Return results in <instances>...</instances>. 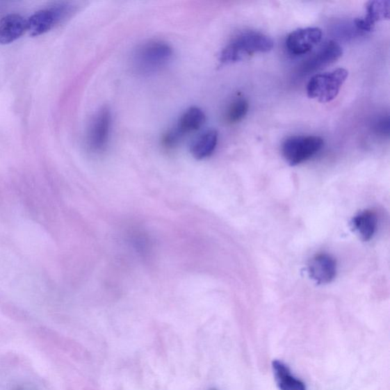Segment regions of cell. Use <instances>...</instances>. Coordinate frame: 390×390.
Returning <instances> with one entry per match:
<instances>
[{
	"mask_svg": "<svg viewBox=\"0 0 390 390\" xmlns=\"http://www.w3.org/2000/svg\"><path fill=\"white\" fill-rule=\"evenodd\" d=\"M307 268L310 277L317 284H329L335 279L336 276V261L328 254H316L309 260Z\"/></svg>",
	"mask_w": 390,
	"mask_h": 390,
	"instance_id": "ba28073f",
	"label": "cell"
},
{
	"mask_svg": "<svg viewBox=\"0 0 390 390\" xmlns=\"http://www.w3.org/2000/svg\"><path fill=\"white\" fill-rule=\"evenodd\" d=\"M71 13V8L61 5L36 12L26 20L27 31L31 36L42 35L52 29Z\"/></svg>",
	"mask_w": 390,
	"mask_h": 390,
	"instance_id": "5b68a950",
	"label": "cell"
},
{
	"mask_svg": "<svg viewBox=\"0 0 390 390\" xmlns=\"http://www.w3.org/2000/svg\"><path fill=\"white\" fill-rule=\"evenodd\" d=\"M27 31V22L19 14L6 15L0 20V44H8L17 41Z\"/></svg>",
	"mask_w": 390,
	"mask_h": 390,
	"instance_id": "30bf717a",
	"label": "cell"
},
{
	"mask_svg": "<svg viewBox=\"0 0 390 390\" xmlns=\"http://www.w3.org/2000/svg\"><path fill=\"white\" fill-rule=\"evenodd\" d=\"M324 146V140L314 135H299L286 138L282 145L284 160L294 166L304 163L319 153Z\"/></svg>",
	"mask_w": 390,
	"mask_h": 390,
	"instance_id": "277c9868",
	"label": "cell"
},
{
	"mask_svg": "<svg viewBox=\"0 0 390 390\" xmlns=\"http://www.w3.org/2000/svg\"><path fill=\"white\" fill-rule=\"evenodd\" d=\"M111 114L107 108L100 109L91 122L87 143L94 154H101L106 150L110 137Z\"/></svg>",
	"mask_w": 390,
	"mask_h": 390,
	"instance_id": "8992f818",
	"label": "cell"
},
{
	"mask_svg": "<svg viewBox=\"0 0 390 390\" xmlns=\"http://www.w3.org/2000/svg\"><path fill=\"white\" fill-rule=\"evenodd\" d=\"M173 57L172 47L160 40H151L134 51L131 63L138 74L150 75L165 67Z\"/></svg>",
	"mask_w": 390,
	"mask_h": 390,
	"instance_id": "7a4b0ae2",
	"label": "cell"
},
{
	"mask_svg": "<svg viewBox=\"0 0 390 390\" xmlns=\"http://www.w3.org/2000/svg\"><path fill=\"white\" fill-rule=\"evenodd\" d=\"M204 122V111L200 108L190 107L181 115L176 129L182 136L198 131Z\"/></svg>",
	"mask_w": 390,
	"mask_h": 390,
	"instance_id": "5bb4252c",
	"label": "cell"
},
{
	"mask_svg": "<svg viewBox=\"0 0 390 390\" xmlns=\"http://www.w3.org/2000/svg\"><path fill=\"white\" fill-rule=\"evenodd\" d=\"M377 225V213L369 210L358 213L352 220L353 228L364 241H371L375 235Z\"/></svg>",
	"mask_w": 390,
	"mask_h": 390,
	"instance_id": "7c38bea8",
	"label": "cell"
},
{
	"mask_svg": "<svg viewBox=\"0 0 390 390\" xmlns=\"http://www.w3.org/2000/svg\"><path fill=\"white\" fill-rule=\"evenodd\" d=\"M389 19V2L384 0L371 1L367 5V14L355 19L356 27L364 31H371L377 22Z\"/></svg>",
	"mask_w": 390,
	"mask_h": 390,
	"instance_id": "8fae6325",
	"label": "cell"
},
{
	"mask_svg": "<svg viewBox=\"0 0 390 390\" xmlns=\"http://www.w3.org/2000/svg\"><path fill=\"white\" fill-rule=\"evenodd\" d=\"M250 109L249 101L245 98H237L231 103L226 113V121L230 124L243 120Z\"/></svg>",
	"mask_w": 390,
	"mask_h": 390,
	"instance_id": "2e32d148",
	"label": "cell"
},
{
	"mask_svg": "<svg viewBox=\"0 0 390 390\" xmlns=\"http://www.w3.org/2000/svg\"><path fill=\"white\" fill-rule=\"evenodd\" d=\"M218 143V133L215 130H209L203 133L195 141L190 152L197 160H203L212 155Z\"/></svg>",
	"mask_w": 390,
	"mask_h": 390,
	"instance_id": "9a60e30c",
	"label": "cell"
},
{
	"mask_svg": "<svg viewBox=\"0 0 390 390\" xmlns=\"http://www.w3.org/2000/svg\"><path fill=\"white\" fill-rule=\"evenodd\" d=\"M273 368L277 386L280 390H307L305 384L292 376L288 366L283 362L274 361Z\"/></svg>",
	"mask_w": 390,
	"mask_h": 390,
	"instance_id": "4fadbf2b",
	"label": "cell"
},
{
	"mask_svg": "<svg viewBox=\"0 0 390 390\" xmlns=\"http://www.w3.org/2000/svg\"><path fill=\"white\" fill-rule=\"evenodd\" d=\"M274 42L270 37L258 31H245L235 37L220 53L222 63L241 61L257 53L272 51Z\"/></svg>",
	"mask_w": 390,
	"mask_h": 390,
	"instance_id": "6da1fadb",
	"label": "cell"
},
{
	"mask_svg": "<svg viewBox=\"0 0 390 390\" xmlns=\"http://www.w3.org/2000/svg\"><path fill=\"white\" fill-rule=\"evenodd\" d=\"M348 76V72L344 68L314 76L307 84L309 98L321 103L332 101L337 97Z\"/></svg>",
	"mask_w": 390,
	"mask_h": 390,
	"instance_id": "3957f363",
	"label": "cell"
},
{
	"mask_svg": "<svg viewBox=\"0 0 390 390\" xmlns=\"http://www.w3.org/2000/svg\"><path fill=\"white\" fill-rule=\"evenodd\" d=\"M375 131L381 135H387L389 133V119L388 117L382 118L375 125Z\"/></svg>",
	"mask_w": 390,
	"mask_h": 390,
	"instance_id": "ac0fdd59",
	"label": "cell"
},
{
	"mask_svg": "<svg viewBox=\"0 0 390 390\" xmlns=\"http://www.w3.org/2000/svg\"><path fill=\"white\" fill-rule=\"evenodd\" d=\"M181 137L177 129L170 130L163 134L162 145L168 149H173L177 146Z\"/></svg>",
	"mask_w": 390,
	"mask_h": 390,
	"instance_id": "e0dca14e",
	"label": "cell"
},
{
	"mask_svg": "<svg viewBox=\"0 0 390 390\" xmlns=\"http://www.w3.org/2000/svg\"><path fill=\"white\" fill-rule=\"evenodd\" d=\"M211 390H216V389H211Z\"/></svg>",
	"mask_w": 390,
	"mask_h": 390,
	"instance_id": "d6986e66",
	"label": "cell"
},
{
	"mask_svg": "<svg viewBox=\"0 0 390 390\" xmlns=\"http://www.w3.org/2000/svg\"><path fill=\"white\" fill-rule=\"evenodd\" d=\"M342 54H343L342 47L338 43L330 41L304 63L302 70L305 74L313 73L335 63Z\"/></svg>",
	"mask_w": 390,
	"mask_h": 390,
	"instance_id": "9c48e42d",
	"label": "cell"
},
{
	"mask_svg": "<svg viewBox=\"0 0 390 390\" xmlns=\"http://www.w3.org/2000/svg\"><path fill=\"white\" fill-rule=\"evenodd\" d=\"M323 38V31L316 27L299 29L288 36L286 49L294 55H302L311 51L319 44Z\"/></svg>",
	"mask_w": 390,
	"mask_h": 390,
	"instance_id": "52a82bcc",
	"label": "cell"
}]
</instances>
